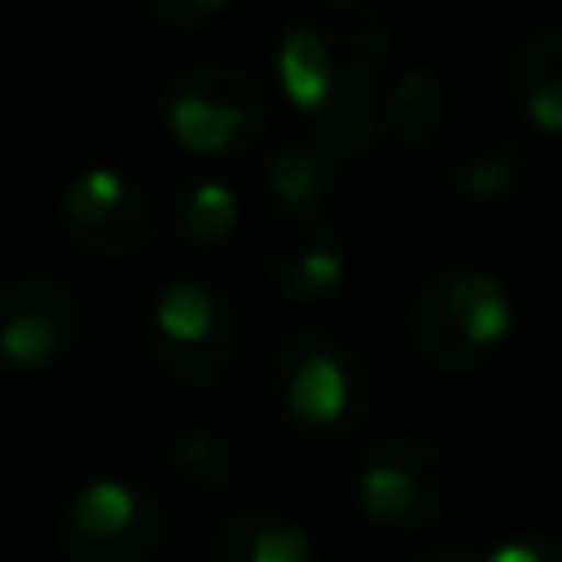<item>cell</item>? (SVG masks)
Returning <instances> with one entry per match:
<instances>
[{"mask_svg": "<svg viewBox=\"0 0 562 562\" xmlns=\"http://www.w3.org/2000/svg\"><path fill=\"white\" fill-rule=\"evenodd\" d=\"M508 94L543 134H562V25H533L508 55Z\"/></svg>", "mask_w": 562, "mask_h": 562, "instance_id": "15", "label": "cell"}, {"mask_svg": "<svg viewBox=\"0 0 562 562\" xmlns=\"http://www.w3.org/2000/svg\"><path fill=\"white\" fill-rule=\"evenodd\" d=\"M553 193H558V203H562V164H558V173H553Z\"/></svg>", "mask_w": 562, "mask_h": 562, "instance_id": "22", "label": "cell"}, {"mask_svg": "<svg viewBox=\"0 0 562 562\" xmlns=\"http://www.w3.org/2000/svg\"><path fill=\"white\" fill-rule=\"evenodd\" d=\"M360 518L390 538H429L449 514L454 469L425 435H375L350 464Z\"/></svg>", "mask_w": 562, "mask_h": 562, "instance_id": "6", "label": "cell"}, {"mask_svg": "<svg viewBox=\"0 0 562 562\" xmlns=\"http://www.w3.org/2000/svg\"><path fill=\"white\" fill-rule=\"evenodd\" d=\"M79 291L59 272H10L0 277V370L35 375L79 346Z\"/></svg>", "mask_w": 562, "mask_h": 562, "instance_id": "9", "label": "cell"}, {"mask_svg": "<svg viewBox=\"0 0 562 562\" xmlns=\"http://www.w3.org/2000/svg\"><path fill=\"white\" fill-rule=\"evenodd\" d=\"M168 469L198 498H227L243 484V449L213 425H183L168 439Z\"/></svg>", "mask_w": 562, "mask_h": 562, "instance_id": "17", "label": "cell"}, {"mask_svg": "<svg viewBox=\"0 0 562 562\" xmlns=\"http://www.w3.org/2000/svg\"><path fill=\"white\" fill-rule=\"evenodd\" d=\"M272 405L306 439H350L370 419V366L340 330L291 326L267 366Z\"/></svg>", "mask_w": 562, "mask_h": 562, "instance_id": "2", "label": "cell"}, {"mask_svg": "<svg viewBox=\"0 0 562 562\" xmlns=\"http://www.w3.org/2000/svg\"><path fill=\"white\" fill-rule=\"evenodd\" d=\"M272 69L281 99L350 164L375 158L390 20L370 0H306L281 30Z\"/></svg>", "mask_w": 562, "mask_h": 562, "instance_id": "1", "label": "cell"}, {"mask_svg": "<svg viewBox=\"0 0 562 562\" xmlns=\"http://www.w3.org/2000/svg\"><path fill=\"white\" fill-rule=\"evenodd\" d=\"M257 262L286 301L316 306L346 281V233L326 207H272L257 233Z\"/></svg>", "mask_w": 562, "mask_h": 562, "instance_id": "10", "label": "cell"}, {"mask_svg": "<svg viewBox=\"0 0 562 562\" xmlns=\"http://www.w3.org/2000/svg\"><path fill=\"white\" fill-rule=\"evenodd\" d=\"M395 233H400V243H405L415 257H439V252H445V243H449V237H445L449 233L445 217H439V207H429V203L400 207Z\"/></svg>", "mask_w": 562, "mask_h": 562, "instance_id": "19", "label": "cell"}, {"mask_svg": "<svg viewBox=\"0 0 562 562\" xmlns=\"http://www.w3.org/2000/svg\"><path fill=\"white\" fill-rule=\"evenodd\" d=\"M350 158L330 144L326 134L306 128L301 138H286L267 154L262 164V183L272 193L277 207H326L330 193L350 178Z\"/></svg>", "mask_w": 562, "mask_h": 562, "instance_id": "12", "label": "cell"}, {"mask_svg": "<svg viewBox=\"0 0 562 562\" xmlns=\"http://www.w3.org/2000/svg\"><path fill=\"white\" fill-rule=\"evenodd\" d=\"M445 114H449L445 79H439L429 65H409L395 75L385 109H380V138H385L400 158L435 154L445 128H449Z\"/></svg>", "mask_w": 562, "mask_h": 562, "instance_id": "14", "label": "cell"}, {"mask_svg": "<svg viewBox=\"0 0 562 562\" xmlns=\"http://www.w3.org/2000/svg\"><path fill=\"white\" fill-rule=\"evenodd\" d=\"M55 543L69 562H154L168 543V508L134 479H89L59 508Z\"/></svg>", "mask_w": 562, "mask_h": 562, "instance_id": "7", "label": "cell"}, {"mask_svg": "<svg viewBox=\"0 0 562 562\" xmlns=\"http://www.w3.org/2000/svg\"><path fill=\"white\" fill-rule=\"evenodd\" d=\"M439 183L464 203H508L528 178V148L498 119H459L435 148Z\"/></svg>", "mask_w": 562, "mask_h": 562, "instance_id": "11", "label": "cell"}, {"mask_svg": "<svg viewBox=\"0 0 562 562\" xmlns=\"http://www.w3.org/2000/svg\"><path fill=\"white\" fill-rule=\"evenodd\" d=\"M488 562H562V538L548 528H518V533L488 538Z\"/></svg>", "mask_w": 562, "mask_h": 562, "instance_id": "20", "label": "cell"}, {"mask_svg": "<svg viewBox=\"0 0 562 562\" xmlns=\"http://www.w3.org/2000/svg\"><path fill=\"white\" fill-rule=\"evenodd\" d=\"M59 233L79 257L138 262L158 243V207L124 168H85L59 193Z\"/></svg>", "mask_w": 562, "mask_h": 562, "instance_id": "8", "label": "cell"}, {"mask_svg": "<svg viewBox=\"0 0 562 562\" xmlns=\"http://www.w3.org/2000/svg\"><path fill=\"white\" fill-rule=\"evenodd\" d=\"M144 350L178 395H213L243 356L237 301L207 277H168L144 316Z\"/></svg>", "mask_w": 562, "mask_h": 562, "instance_id": "4", "label": "cell"}, {"mask_svg": "<svg viewBox=\"0 0 562 562\" xmlns=\"http://www.w3.org/2000/svg\"><path fill=\"white\" fill-rule=\"evenodd\" d=\"M168 223L198 252H223L237 237V223H243V207H237V193L213 173H193L178 178L173 198H168Z\"/></svg>", "mask_w": 562, "mask_h": 562, "instance_id": "16", "label": "cell"}, {"mask_svg": "<svg viewBox=\"0 0 562 562\" xmlns=\"http://www.w3.org/2000/svg\"><path fill=\"white\" fill-rule=\"evenodd\" d=\"M203 562H321L316 538L277 508H237L207 533Z\"/></svg>", "mask_w": 562, "mask_h": 562, "instance_id": "13", "label": "cell"}, {"mask_svg": "<svg viewBox=\"0 0 562 562\" xmlns=\"http://www.w3.org/2000/svg\"><path fill=\"white\" fill-rule=\"evenodd\" d=\"M409 562H488V538L484 533H439Z\"/></svg>", "mask_w": 562, "mask_h": 562, "instance_id": "21", "label": "cell"}, {"mask_svg": "<svg viewBox=\"0 0 562 562\" xmlns=\"http://www.w3.org/2000/svg\"><path fill=\"white\" fill-rule=\"evenodd\" d=\"M508 330H514L508 286L469 262L429 272L405 311L409 346L439 375H479L508 346Z\"/></svg>", "mask_w": 562, "mask_h": 562, "instance_id": "3", "label": "cell"}, {"mask_svg": "<svg viewBox=\"0 0 562 562\" xmlns=\"http://www.w3.org/2000/svg\"><path fill=\"white\" fill-rule=\"evenodd\" d=\"M138 5L168 35H193V30L213 25L223 10H233V0H138Z\"/></svg>", "mask_w": 562, "mask_h": 562, "instance_id": "18", "label": "cell"}, {"mask_svg": "<svg viewBox=\"0 0 562 562\" xmlns=\"http://www.w3.org/2000/svg\"><path fill=\"white\" fill-rule=\"evenodd\" d=\"M164 128L193 158H247L272 134V94L247 65L193 59L158 94Z\"/></svg>", "mask_w": 562, "mask_h": 562, "instance_id": "5", "label": "cell"}]
</instances>
